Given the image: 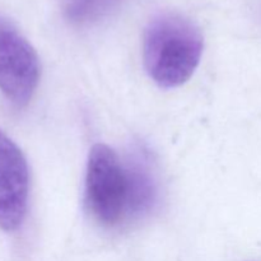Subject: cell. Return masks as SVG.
Listing matches in <instances>:
<instances>
[{
    "mask_svg": "<svg viewBox=\"0 0 261 261\" xmlns=\"http://www.w3.org/2000/svg\"><path fill=\"white\" fill-rule=\"evenodd\" d=\"M122 0H65V14L74 23H89L111 12Z\"/></svg>",
    "mask_w": 261,
    "mask_h": 261,
    "instance_id": "8992f818",
    "label": "cell"
},
{
    "mask_svg": "<svg viewBox=\"0 0 261 261\" xmlns=\"http://www.w3.org/2000/svg\"><path fill=\"white\" fill-rule=\"evenodd\" d=\"M35 48L10 22L0 18V92L17 107L31 101L40 81Z\"/></svg>",
    "mask_w": 261,
    "mask_h": 261,
    "instance_id": "3957f363",
    "label": "cell"
},
{
    "mask_svg": "<svg viewBox=\"0 0 261 261\" xmlns=\"http://www.w3.org/2000/svg\"><path fill=\"white\" fill-rule=\"evenodd\" d=\"M86 201L94 218L112 227L126 214L125 166L114 149L96 144L89 152L86 173Z\"/></svg>",
    "mask_w": 261,
    "mask_h": 261,
    "instance_id": "7a4b0ae2",
    "label": "cell"
},
{
    "mask_svg": "<svg viewBox=\"0 0 261 261\" xmlns=\"http://www.w3.org/2000/svg\"><path fill=\"white\" fill-rule=\"evenodd\" d=\"M30 171L18 145L0 130V228L13 232L25 218Z\"/></svg>",
    "mask_w": 261,
    "mask_h": 261,
    "instance_id": "277c9868",
    "label": "cell"
},
{
    "mask_svg": "<svg viewBox=\"0 0 261 261\" xmlns=\"http://www.w3.org/2000/svg\"><path fill=\"white\" fill-rule=\"evenodd\" d=\"M203 36L178 14H161L150 20L143 40V60L150 78L162 88L186 83L200 63Z\"/></svg>",
    "mask_w": 261,
    "mask_h": 261,
    "instance_id": "6da1fadb",
    "label": "cell"
},
{
    "mask_svg": "<svg viewBox=\"0 0 261 261\" xmlns=\"http://www.w3.org/2000/svg\"><path fill=\"white\" fill-rule=\"evenodd\" d=\"M126 213L140 217L153 208L157 199V185L145 157L133 158L126 166Z\"/></svg>",
    "mask_w": 261,
    "mask_h": 261,
    "instance_id": "5b68a950",
    "label": "cell"
}]
</instances>
